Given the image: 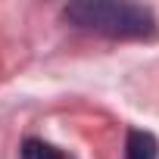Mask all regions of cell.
<instances>
[{
    "mask_svg": "<svg viewBox=\"0 0 159 159\" xmlns=\"http://www.w3.org/2000/svg\"><path fill=\"white\" fill-rule=\"evenodd\" d=\"M62 19L81 31H94L112 41H153L159 34L153 10L122 0H75L62 10Z\"/></svg>",
    "mask_w": 159,
    "mask_h": 159,
    "instance_id": "cell-1",
    "label": "cell"
},
{
    "mask_svg": "<svg viewBox=\"0 0 159 159\" xmlns=\"http://www.w3.org/2000/svg\"><path fill=\"white\" fill-rule=\"evenodd\" d=\"M125 159H159V140L150 131L131 128L125 143Z\"/></svg>",
    "mask_w": 159,
    "mask_h": 159,
    "instance_id": "cell-2",
    "label": "cell"
},
{
    "mask_svg": "<svg viewBox=\"0 0 159 159\" xmlns=\"http://www.w3.org/2000/svg\"><path fill=\"white\" fill-rule=\"evenodd\" d=\"M22 159H72L66 150L47 143V140H38V137H28L22 143Z\"/></svg>",
    "mask_w": 159,
    "mask_h": 159,
    "instance_id": "cell-3",
    "label": "cell"
}]
</instances>
